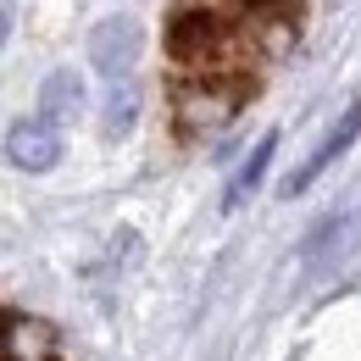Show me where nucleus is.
Listing matches in <instances>:
<instances>
[{
  "mask_svg": "<svg viewBox=\"0 0 361 361\" xmlns=\"http://www.w3.org/2000/svg\"><path fill=\"white\" fill-rule=\"evenodd\" d=\"M134 111H139V94H134V84H111V94H106V134L111 139H123L128 128H134Z\"/></svg>",
  "mask_w": 361,
  "mask_h": 361,
  "instance_id": "7",
  "label": "nucleus"
},
{
  "mask_svg": "<svg viewBox=\"0 0 361 361\" xmlns=\"http://www.w3.org/2000/svg\"><path fill=\"white\" fill-rule=\"evenodd\" d=\"M56 156H61V134H56L50 117H28L6 134V161L23 167V173H50Z\"/></svg>",
  "mask_w": 361,
  "mask_h": 361,
  "instance_id": "2",
  "label": "nucleus"
},
{
  "mask_svg": "<svg viewBox=\"0 0 361 361\" xmlns=\"http://www.w3.org/2000/svg\"><path fill=\"white\" fill-rule=\"evenodd\" d=\"M245 6H278V0H245Z\"/></svg>",
  "mask_w": 361,
  "mask_h": 361,
  "instance_id": "8",
  "label": "nucleus"
},
{
  "mask_svg": "<svg viewBox=\"0 0 361 361\" xmlns=\"http://www.w3.org/2000/svg\"><path fill=\"white\" fill-rule=\"evenodd\" d=\"M78 100H84V84H78L73 73H56V78L45 84V94H39V117H50V123H56V117H67Z\"/></svg>",
  "mask_w": 361,
  "mask_h": 361,
  "instance_id": "6",
  "label": "nucleus"
},
{
  "mask_svg": "<svg viewBox=\"0 0 361 361\" xmlns=\"http://www.w3.org/2000/svg\"><path fill=\"white\" fill-rule=\"evenodd\" d=\"M139 50H145V28H139L134 17H106V23H94V34H90V61L117 84H128V73H134V61H139Z\"/></svg>",
  "mask_w": 361,
  "mask_h": 361,
  "instance_id": "1",
  "label": "nucleus"
},
{
  "mask_svg": "<svg viewBox=\"0 0 361 361\" xmlns=\"http://www.w3.org/2000/svg\"><path fill=\"white\" fill-rule=\"evenodd\" d=\"M272 150H278V128H267V134L256 139V150L239 161V173L228 178L223 189V212H233V206H245V195H256V183L267 178V167H272Z\"/></svg>",
  "mask_w": 361,
  "mask_h": 361,
  "instance_id": "5",
  "label": "nucleus"
},
{
  "mask_svg": "<svg viewBox=\"0 0 361 361\" xmlns=\"http://www.w3.org/2000/svg\"><path fill=\"white\" fill-rule=\"evenodd\" d=\"M356 134H361V100L345 111V117H339V128H334V134L317 145V156H306V167H300V173H289L283 195H289V200H295V195H306V189H312V183L322 178V173H328V167H334V161H339L350 145H356Z\"/></svg>",
  "mask_w": 361,
  "mask_h": 361,
  "instance_id": "3",
  "label": "nucleus"
},
{
  "mask_svg": "<svg viewBox=\"0 0 361 361\" xmlns=\"http://www.w3.org/2000/svg\"><path fill=\"white\" fill-rule=\"evenodd\" d=\"M217 39V17H200V11H178L173 17V28H167V50H173V61H200L206 67V50Z\"/></svg>",
  "mask_w": 361,
  "mask_h": 361,
  "instance_id": "4",
  "label": "nucleus"
}]
</instances>
